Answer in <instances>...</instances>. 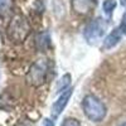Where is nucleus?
Instances as JSON below:
<instances>
[{"label":"nucleus","instance_id":"nucleus-1","mask_svg":"<svg viewBox=\"0 0 126 126\" xmlns=\"http://www.w3.org/2000/svg\"><path fill=\"white\" fill-rule=\"evenodd\" d=\"M82 109L86 117L92 122H100L106 117V106L94 94H86L82 100Z\"/></svg>","mask_w":126,"mask_h":126},{"label":"nucleus","instance_id":"nucleus-2","mask_svg":"<svg viewBox=\"0 0 126 126\" xmlns=\"http://www.w3.org/2000/svg\"><path fill=\"white\" fill-rule=\"evenodd\" d=\"M107 27H109V23L106 19H103L101 16L94 18L83 29V38L90 46L97 44L103 38V35L106 34Z\"/></svg>","mask_w":126,"mask_h":126},{"label":"nucleus","instance_id":"nucleus-3","mask_svg":"<svg viewBox=\"0 0 126 126\" xmlns=\"http://www.w3.org/2000/svg\"><path fill=\"white\" fill-rule=\"evenodd\" d=\"M30 33L28 20L22 15H15L8 25V35L14 42H24Z\"/></svg>","mask_w":126,"mask_h":126},{"label":"nucleus","instance_id":"nucleus-4","mask_svg":"<svg viewBox=\"0 0 126 126\" xmlns=\"http://www.w3.org/2000/svg\"><path fill=\"white\" fill-rule=\"evenodd\" d=\"M48 73V63L46 59H38L32 64L28 75H27V82L30 86H42L47 79Z\"/></svg>","mask_w":126,"mask_h":126},{"label":"nucleus","instance_id":"nucleus-5","mask_svg":"<svg viewBox=\"0 0 126 126\" xmlns=\"http://www.w3.org/2000/svg\"><path fill=\"white\" fill-rule=\"evenodd\" d=\"M73 93V88H68L67 91L62 92L61 96L57 98V101L52 105V109H50V113H52V117L53 119H57L59 115L63 112V110L66 109V106L69 102V98Z\"/></svg>","mask_w":126,"mask_h":126},{"label":"nucleus","instance_id":"nucleus-6","mask_svg":"<svg viewBox=\"0 0 126 126\" xmlns=\"http://www.w3.org/2000/svg\"><path fill=\"white\" fill-rule=\"evenodd\" d=\"M97 0H72V9L78 15H87L96 6Z\"/></svg>","mask_w":126,"mask_h":126},{"label":"nucleus","instance_id":"nucleus-7","mask_svg":"<svg viewBox=\"0 0 126 126\" xmlns=\"http://www.w3.org/2000/svg\"><path fill=\"white\" fill-rule=\"evenodd\" d=\"M122 32L120 30V28L117 27V28H115L111 33H109L107 35H106V38L103 39V43H102V48L103 49H106V50H109V49H112V48H115L119 43H120V40H121V38H122Z\"/></svg>","mask_w":126,"mask_h":126},{"label":"nucleus","instance_id":"nucleus-8","mask_svg":"<svg viewBox=\"0 0 126 126\" xmlns=\"http://www.w3.org/2000/svg\"><path fill=\"white\" fill-rule=\"evenodd\" d=\"M35 46L38 48V50L40 52H46L49 47H50V38L48 33H40L37 35L35 38Z\"/></svg>","mask_w":126,"mask_h":126},{"label":"nucleus","instance_id":"nucleus-9","mask_svg":"<svg viewBox=\"0 0 126 126\" xmlns=\"http://www.w3.org/2000/svg\"><path fill=\"white\" fill-rule=\"evenodd\" d=\"M116 0H103V3H102V10H103V14L106 15V16H111L112 13H113V10L116 9Z\"/></svg>","mask_w":126,"mask_h":126},{"label":"nucleus","instance_id":"nucleus-10","mask_svg":"<svg viewBox=\"0 0 126 126\" xmlns=\"http://www.w3.org/2000/svg\"><path fill=\"white\" fill-rule=\"evenodd\" d=\"M71 85V75L69 73H66L61 77V79L58 81L57 85V91L58 92H64L68 90V86Z\"/></svg>","mask_w":126,"mask_h":126},{"label":"nucleus","instance_id":"nucleus-11","mask_svg":"<svg viewBox=\"0 0 126 126\" xmlns=\"http://www.w3.org/2000/svg\"><path fill=\"white\" fill-rule=\"evenodd\" d=\"M61 126H81V122L76 117H67L64 121L62 122Z\"/></svg>","mask_w":126,"mask_h":126},{"label":"nucleus","instance_id":"nucleus-12","mask_svg":"<svg viewBox=\"0 0 126 126\" xmlns=\"http://www.w3.org/2000/svg\"><path fill=\"white\" fill-rule=\"evenodd\" d=\"M10 8V0H0V14H4Z\"/></svg>","mask_w":126,"mask_h":126},{"label":"nucleus","instance_id":"nucleus-13","mask_svg":"<svg viewBox=\"0 0 126 126\" xmlns=\"http://www.w3.org/2000/svg\"><path fill=\"white\" fill-rule=\"evenodd\" d=\"M120 30L122 32V34L126 35V10H125V13L122 14V18H121V23L119 25Z\"/></svg>","mask_w":126,"mask_h":126},{"label":"nucleus","instance_id":"nucleus-14","mask_svg":"<svg viewBox=\"0 0 126 126\" xmlns=\"http://www.w3.org/2000/svg\"><path fill=\"white\" fill-rule=\"evenodd\" d=\"M42 126H54V122H53V120H50V119H44Z\"/></svg>","mask_w":126,"mask_h":126},{"label":"nucleus","instance_id":"nucleus-15","mask_svg":"<svg viewBox=\"0 0 126 126\" xmlns=\"http://www.w3.org/2000/svg\"><path fill=\"white\" fill-rule=\"evenodd\" d=\"M121 4L122 5H126V0H121Z\"/></svg>","mask_w":126,"mask_h":126},{"label":"nucleus","instance_id":"nucleus-16","mask_svg":"<svg viewBox=\"0 0 126 126\" xmlns=\"http://www.w3.org/2000/svg\"><path fill=\"white\" fill-rule=\"evenodd\" d=\"M119 126H126V121H125V122H122V124H120Z\"/></svg>","mask_w":126,"mask_h":126}]
</instances>
